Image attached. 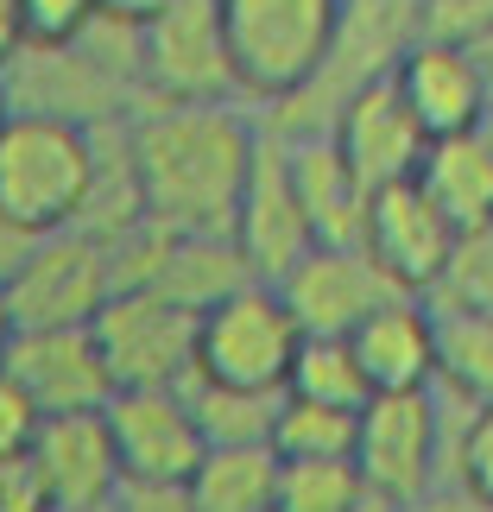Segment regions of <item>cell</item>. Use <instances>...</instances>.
Instances as JSON below:
<instances>
[{
  "label": "cell",
  "instance_id": "7",
  "mask_svg": "<svg viewBox=\"0 0 493 512\" xmlns=\"http://www.w3.org/2000/svg\"><path fill=\"white\" fill-rule=\"evenodd\" d=\"M89 329L114 386H184L196 373V310L152 285H121Z\"/></svg>",
  "mask_w": 493,
  "mask_h": 512
},
{
  "label": "cell",
  "instance_id": "3",
  "mask_svg": "<svg viewBox=\"0 0 493 512\" xmlns=\"http://www.w3.org/2000/svg\"><path fill=\"white\" fill-rule=\"evenodd\" d=\"M462 411H468V399H456L443 386L373 392L361 405V418H354V475H361L367 500L411 506L456 475Z\"/></svg>",
  "mask_w": 493,
  "mask_h": 512
},
{
  "label": "cell",
  "instance_id": "2",
  "mask_svg": "<svg viewBox=\"0 0 493 512\" xmlns=\"http://www.w3.org/2000/svg\"><path fill=\"white\" fill-rule=\"evenodd\" d=\"M215 13L234 95L253 114H272L317 89L342 32V0H215Z\"/></svg>",
  "mask_w": 493,
  "mask_h": 512
},
{
  "label": "cell",
  "instance_id": "26",
  "mask_svg": "<svg viewBox=\"0 0 493 512\" xmlns=\"http://www.w3.org/2000/svg\"><path fill=\"white\" fill-rule=\"evenodd\" d=\"M437 298H443V304H475V310H493V222L456 241V260H449L443 285H437Z\"/></svg>",
  "mask_w": 493,
  "mask_h": 512
},
{
  "label": "cell",
  "instance_id": "15",
  "mask_svg": "<svg viewBox=\"0 0 493 512\" xmlns=\"http://www.w3.org/2000/svg\"><path fill=\"white\" fill-rule=\"evenodd\" d=\"M386 76H392V89H399V102L411 108V121L424 127V140L475 133L481 114H487V83H481L468 45H449V38H411Z\"/></svg>",
  "mask_w": 493,
  "mask_h": 512
},
{
  "label": "cell",
  "instance_id": "13",
  "mask_svg": "<svg viewBox=\"0 0 493 512\" xmlns=\"http://www.w3.org/2000/svg\"><path fill=\"white\" fill-rule=\"evenodd\" d=\"M272 285L285 291V304H291V317H298L304 336H348L367 310L399 298V285H392L361 247H310L304 260Z\"/></svg>",
  "mask_w": 493,
  "mask_h": 512
},
{
  "label": "cell",
  "instance_id": "4",
  "mask_svg": "<svg viewBox=\"0 0 493 512\" xmlns=\"http://www.w3.org/2000/svg\"><path fill=\"white\" fill-rule=\"evenodd\" d=\"M95 196V127L51 114H7L0 127V222L51 234L89 215Z\"/></svg>",
  "mask_w": 493,
  "mask_h": 512
},
{
  "label": "cell",
  "instance_id": "39",
  "mask_svg": "<svg viewBox=\"0 0 493 512\" xmlns=\"http://www.w3.org/2000/svg\"><path fill=\"white\" fill-rule=\"evenodd\" d=\"M7 114H13V95H7V64H0V127H7Z\"/></svg>",
  "mask_w": 493,
  "mask_h": 512
},
{
  "label": "cell",
  "instance_id": "6",
  "mask_svg": "<svg viewBox=\"0 0 493 512\" xmlns=\"http://www.w3.org/2000/svg\"><path fill=\"white\" fill-rule=\"evenodd\" d=\"M114 291H121L114 241L83 222L32 234V247L7 272V304L19 329H83Z\"/></svg>",
  "mask_w": 493,
  "mask_h": 512
},
{
  "label": "cell",
  "instance_id": "38",
  "mask_svg": "<svg viewBox=\"0 0 493 512\" xmlns=\"http://www.w3.org/2000/svg\"><path fill=\"white\" fill-rule=\"evenodd\" d=\"M13 304H7V285H0V361H7V342H13Z\"/></svg>",
  "mask_w": 493,
  "mask_h": 512
},
{
  "label": "cell",
  "instance_id": "1",
  "mask_svg": "<svg viewBox=\"0 0 493 512\" xmlns=\"http://www.w3.org/2000/svg\"><path fill=\"white\" fill-rule=\"evenodd\" d=\"M121 133L146 222L177 234H234L260 159V114L247 102H140Z\"/></svg>",
  "mask_w": 493,
  "mask_h": 512
},
{
  "label": "cell",
  "instance_id": "17",
  "mask_svg": "<svg viewBox=\"0 0 493 512\" xmlns=\"http://www.w3.org/2000/svg\"><path fill=\"white\" fill-rule=\"evenodd\" d=\"M367 392H424L437 386V310L430 298H386L348 329Z\"/></svg>",
  "mask_w": 493,
  "mask_h": 512
},
{
  "label": "cell",
  "instance_id": "33",
  "mask_svg": "<svg viewBox=\"0 0 493 512\" xmlns=\"http://www.w3.org/2000/svg\"><path fill=\"white\" fill-rule=\"evenodd\" d=\"M392 512H493V500L468 494L462 481H443V487H430L424 500H411V506H392Z\"/></svg>",
  "mask_w": 493,
  "mask_h": 512
},
{
  "label": "cell",
  "instance_id": "34",
  "mask_svg": "<svg viewBox=\"0 0 493 512\" xmlns=\"http://www.w3.org/2000/svg\"><path fill=\"white\" fill-rule=\"evenodd\" d=\"M26 45V19H19V0H0V64H13V51Z\"/></svg>",
  "mask_w": 493,
  "mask_h": 512
},
{
  "label": "cell",
  "instance_id": "21",
  "mask_svg": "<svg viewBox=\"0 0 493 512\" xmlns=\"http://www.w3.org/2000/svg\"><path fill=\"white\" fill-rule=\"evenodd\" d=\"M272 494H279V456L266 443L209 449L203 468L190 475L196 512H272Z\"/></svg>",
  "mask_w": 493,
  "mask_h": 512
},
{
  "label": "cell",
  "instance_id": "32",
  "mask_svg": "<svg viewBox=\"0 0 493 512\" xmlns=\"http://www.w3.org/2000/svg\"><path fill=\"white\" fill-rule=\"evenodd\" d=\"M114 512H196V500H190V487H140V481H121Z\"/></svg>",
  "mask_w": 493,
  "mask_h": 512
},
{
  "label": "cell",
  "instance_id": "25",
  "mask_svg": "<svg viewBox=\"0 0 493 512\" xmlns=\"http://www.w3.org/2000/svg\"><path fill=\"white\" fill-rule=\"evenodd\" d=\"M367 487L354 462H279L272 512H361Z\"/></svg>",
  "mask_w": 493,
  "mask_h": 512
},
{
  "label": "cell",
  "instance_id": "11",
  "mask_svg": "<svg viewBox=\"0 0 493 512\" xmlns=\"http://www.w3.org/2000/svg\"><path fill=\"white\" fill-rule=\"evenodd\" d=\"M323 133L335 140V152L348 159V171L361 177L367 190L411 177V171H418V159H424V146H430L424 127L411 121V108L399 102L392 76H367L361 89H348L342 102L329 108Z\"/></svg>",
  "mask_w": 493,
  "mask_h": 512
},
{
  "label": "cell",
  "instance_id": "30",
  "mask_svg": "<svg viewBox=\"0 0 493 512\" xmlns=\"http://www.w3.org/2000/svg\"><path fill=\"white\" fill-rule=\"evenodd\" d=\"M38 424H45V411L26 399V386H19L7 367H0V456H32Z\"/></svg>",
  "mask_w": 493,
  "mask_h": 512
},
{
  "label": "cell",
  "instance_id": "36",
  "mask_svg": "<svg viewBox=\"0 0 493 512\" xmlns=\"http://www.w3.org/2000/svg\"><path fill=\"white\" fill-rule=\"evenodd\" d=\"M26 247H32V234H19V228L0 222V285H7V272L19 266V253H26Z\"/></svg>",
  "mask_w": 493,
  "mask_h": 512
},
{
  "label": "cell",
  "instance_id": "5",
  "mask_svg": "<svg viewBox=\"0 0 493 512\" xmlns=\"http://www.w3.org/2000/svg\"><path fill=\"white\" fill-rule=\"evenodd\" d=\"M304 329L291 317L285 291L272 279H241L215 304L196 310V380L241 386V392H285Z\"/></svg>",
  "mask_w": 493,
  "mask_h": 512
},
{
  "label": "cell",
  "instance_id": "8",
  "mask_svg": "<svg viewBox=\"0 0 493 512\" xmlns=\"http://www.w3.org/2000/svg\"><path fill=\"white\" fill-rule=\"evenodd\" d=\"M102 418H108V437H114L121 481L190 487V475L209 456L184 386H114L108 405H102Z\"/></svg>",
  "mask_w": 493,
  "mask_h": 512
},
{
  "label": "cell",
  "instance_id": "12",
  "mask_svg": "<svg viewBox=\"0 0 493 512\" xmlns=\"http://www.w3.org/2000/svg\"><path fill=\"white\" fill-rule=\"evenodd\" d=\"M234 247H241L253 279H285L317 247L310 241V222H304V203H298V184H291L285 140L266 121H260V159H253L241 215H234Z\"/></svg>",
  "mask_w": 493,
  "mask_h": 512
},
{
  "label": "cell",
  "instance_id": "14",
  "mask_svg": "<svg viewBox=\"0 0 493 512\" xmlns=\"http://www.w3.org/2000/svg\"><path fill=\"white\" fill-rule=\"evenodd\" d=\"M0 367L26 386V399L45 418H57V411H102L108 392H114L89 323L83 329H13Z\"/></svg>",
  "mask_w": 493,
  "mask_h": 512
},
{
  "label": "cell",
  "instance_id": "29",
  "mask_svg": "<svg viewBox=\"0 0 493 512\" xmlns=\"http://www.w3.org/2000/svg\"><path fill=\"white\" fill-rule=\"evenodd\" d=\"M493 26V0H418V32L424 38H449V45H468Z\"/></svg>",
  "mask_w": 493,
  "mask_h": 512
},
{
  "label": "cell",
  "instance_id": "20",
  "mask_svg": "<svg viewBox=\"0 0 493 512\" xmlns=\"http://www.w3.org/2000/svg\"><path fill=\"white\" fill-rule=\"evenodd\" d=\"M430 310H437V386L468 405H487L493 399V310L443 304V298H430Z\"/></svg>",
  "mask_w": 493,
  "mask_h": 512
},
{
  "label": "cell",
  "instance_id": "22",
  "mask_svg": "<svg viewBox=\"0 0 493 512\" xmlns=\"http://www.w3.org/2000/svg\"><path fill=\"white\" fill-rule=\"evenodd\" d=\"M184 399L196 411L209 449H234V443H266L272 449V418H279V392H241V386H215V380H184Z\"/></svg>",
  "mask_w": 493,
  "mask_h": 512
},
{
  "label": "cell",
  "instance_id": "9",
  "mask_svg": "<svg viewBox=\"0 0 493 512\" xmlns=\"http://www.w3.org/2000/svg\"><path fill=\"white\" fill-rule=\"evenodd\" d=\"M140 89L146 102H241L215 0H171L140 26Z\"/></svg>",
  "mask_w": 493,
  "mask_h": 512
},
{
  "label": "cell",
  "instance_id": "24",
  "mask_svg": "<svg viewBox=\"0 0 493 512\" xmlns=\"http://www.w3.org/2000/svg\"><path fill=\"white\" fill-rule=\"evenodd\" d=\"M285 392H291V399H317V405H342V411H361L373 399L367 380H361V361H354V348H348V336H304Z\"/></svg>",
  "mask_w": 493,
  "mask_h": 512
},
{
  "label": "cell",
  "instance_id": "41",
  "mask_svg": "<svg viewBox=\"0 0 493 512\" xmlns=\"http://www.w3.org/2000/svg\"><path fill=\"white\" fill-rule=\"evenodd\" d=\"M89 512H114V500H108V506H89Z\"/></svg>",
  "mask_w": 493,
  "mask_h": 512
},
{
  "label": "cell",
  "instance_id": "19",
  "mask_svg": "<svg viewBox=\"0 0 493 512\" xmlns=\"http://www.w3.org/2000/svg\"><path fill=\"white\" fill-rule=\"evenodd\" d=\"M411 177H418V190L443 209V222L456 234H475L493 222V152H487L481 133L430 140Z\"/></svg>",
  "mask_w": 493,
  "mask_h": 512
},
{
  "label": "cell",
  "instance_id": "35",
  "mask_svg": "<svg viewBox=\"0 0 493 512\" xmlns=\"http://www.w3.org/2000/svg\"><path fill=\"white\" fill-rule=\"evenodd\" d=\"M159 7H171V0H102V19H121V26H146Z\"/></svg>",
  "mask_w": 493,
  "mask_h": 512
},
{
  "label": "cell",
  "instance_id": "16",
  "mask_svg": "<svg viewBox=\"0 0 493 512\" xmlns=\"http://www.w3.org/2000/svg\"><path fill=\"white\" fill-rule=\"evenodd\" d=\"M32 462L45 475V494L57 512H89L121 494V462H114V437L102 411H57L38 424Z\"/></svg>",
  "mask_w": 493,
  "mask_h": 512
},
{
  "label": "cell",
  "instance_id": "18",
  "mask_svg": "<svg viewBox=\"0 0 493 512\" xmlns=\"http://www.w3.org/2000/svg\"><path fill=\"white\" fill-rule=\"evenodd\" d=\"M291 184H298L304 222L317 247H361V215H367V184L348 171V159L335 152L329 133H279Z\"/></svg>",
  "mask_w": 493,
  "mask_h": 512
},
{
  "label": "cell",
  "instance_id": "37",
  "mask_svg": "<svg viewBox=\"0 0 493 512\" xmlns=\"http://www.w3.org/2000/svg\"><path fill=\"white\" fill-rule=\"evenodd\" d=\"M468 57H475V70H481V83H487V108H493V26L481 38H468Z\"/></svg>",
  "mask_w": 493,
  "mask_h": 512
},
{
  "label": "cell",
  "instance_id": "27",
  "mask_svg": "<svg viewBox=\"0 0 493 512\" xmlns=\"http://www.w3.org/2000/svg\"><path fill=\"white\" fill-rule=\"evenodd\" d=\"M468 494L493 500V399L487 405H468L462 411V437H456V475Z\"/></svg>",
  "mask_w": 493,
  "mask_h": 512
},
{
  "label": "cell",
  "instance_id": "28",
  "mask_svg": "<svg viewBox=\"0 0 493 512\" xmlns=\"http://www.w3.org/2000/svg\"><path fill=\"white\" fill-rule=\"evenodd\" d=\"M26 45H70L102 19V0H19Z\"/></svg>",
  "mask_w": 493,
  "mask_h": 512
},
{
  "label": "cell",
  "instance_id": "40",
  "mask_svg": "<svg viewBox=\"0 0 493 512\" xmlns=\"http://www.w3.org/2000/svg\"><path fill=\"white\" fill-rule=\"evenodd\" d=\"M475 133H481V140H487V152H493V108L481 114V127H475Z\"/></svg>",
  "mask_w": 493,
  "mask_h": 512
},
{
  "label": "cell",
  "instance_id": "31",
  "mask_svg": "<svg viewBox=\"0 0 493 512\" xmlns=\"http://www.w3.org/2000/svg\"><path fill=\"white\" fill-rule=\"evenodd\" d=\"M0 512H57L32 456H0Z\"/></svg>",
  "mask_w": 493,
  "mask_h": 512
},
{
  "label": "cell",
  "instance_id": "10",
  "mask_svg": "<svg viewBox=\"0 0 493 512\" xmlns=\"http://www.w3.org/2000/svg\"><path fill=\"white\" fill-rule=\"evenodd\" d=\"M462 234L443 222V209L418 190V177L367 190V215H361V253L386 272L411 298H437L449 260H456Z\"/></svg>",
  "mask_w": 493,
  "mask_h": 512
},
{
  "label": "cell",
  "instance_id": "23",
  "mask_svg": "<svg viewBox=\"0 0 493 512\" xmlns=\"http://www.w3.org/2000/svg\"><path fill=\"white\" fill-rule=\"evenodd\" d=\"M354 418L361 411L291 399L279 392V418H272V456L279 462H354Z\"/></svg>",
  "mask_w": 493,
  "mask_h": 512
}]
</instances>
